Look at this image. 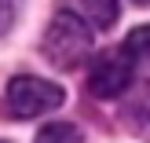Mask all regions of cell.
<instances>
[{
	"mask_svg": "<svg viewBox=\"0 0 150 143\" xmlns=\"http://www.w3.org/2000/svg\"><path fill=\"white\" fill-rule=\"evenodd\" d=\"M121 51H125L128 59H150V26H139V29H132V33L125 37Z\"/></svg>",
	"mask_w": 150,
	"mask_h": 143,
	"instance_id": "8992f818",
	"label": "cell"
},
{
	"mask_svg": "<svg viewBox=\"0 0 150 143\" xmlns=\"http://www.w3.org/2000/svg\"><path fill=\"white\" fill-rule=\"evenodd\" d=\"M132 85V59L125 55H103L88 70V92L95 99H117L121 92H128Z\"/></svg>",
	"mask_w": 150,
	"mask_h": 143,
	"instance_id": "3957f363",
	"label": "cell"
},
{
	"mask_svg": "<svg viewBox=\"0 0 150 143\" xmlns=\"http://www.w3.org/2000/svg\"><path fill=\"white\" fill-rule=\"evenodd\" d=\"M33 143H81V129L70 121H48Z\"/></svg>",
	"mask_w": 150,
	"mask_h": 143,
	"instance_id": "5b68a950",
	"label": "cell"
},
{
	"mask_svg": "<svg viewBox=\"0 0 150 143\" xmlns=\"http://www.w3.org/2000/svg\"><path fill=\"white\" fill-rule=\"evenodd\" d=\"M92 44H95L92 26L77 11H59L44 33V55L59 70H73L84 59H92Z\"/></svg>",
	"mask_w": 150,
	"mask_h": 143,
	"instance_id": "6da1fadb",
	"label": "cell"
},
{
	"mask_svg": "<svg viewBox=\"0 0 150 143\" xmlns=\"http://www.w3.org/2000/svg\"><path fill=\"white\" fill-rule=\"evenodd\" d=\"M15 22V0H0V33Z\"/></svg>",
	"mask_w": 150,
	"mask_h": 143,
	"instance_id": "52a82bcc",
	"label": "cell"
},
{
	"mask_svg": "<svg viewBox=\"0 0 150 143\" xmlns=\"http://www.w3.org/2000/svg\"><path fill=\"white\" fill-rule=\"evenodd\" d=\"M66 103V92L59 85L44 77H33V73H22V77L7 81L4 92V114L7 117H44L51 110H59Z\"/></svg>",
	"mask_w": 150,
	"mask_h": 143,
	"instance_id": "7a4b0ae2",
	"label": "cell"
},
{
	"mask_svg": "<svg viewBox=\"0 0 150 143\" xmlns=\"http://www.w3.org/2000/svg\"><path fill=\"white\" fill-rule=\"evenodd\" d=\"M136 4H143V7H146V4H150V0H136Z\"/></svg>",
	"mask_w": 150,
	"mask_h": 143,
	"instance_id": "ba28073f",
	"label": "cell"
},
{
	"mask_svg": "<svg viewBox=\"0 0 150 143\" xmlns=\"http://www.w3.org/2000/svg\"><path fill=\"white\" fill-rule=\"evenodd\" d=\"M81 11L95 29H110L117 22V0H81Z\"/></svg>",
	"mask_w": 150,
	"mask_h": 143,
	"instance_id": "277c9868",
	"label": "cell"
}]
</instances>
